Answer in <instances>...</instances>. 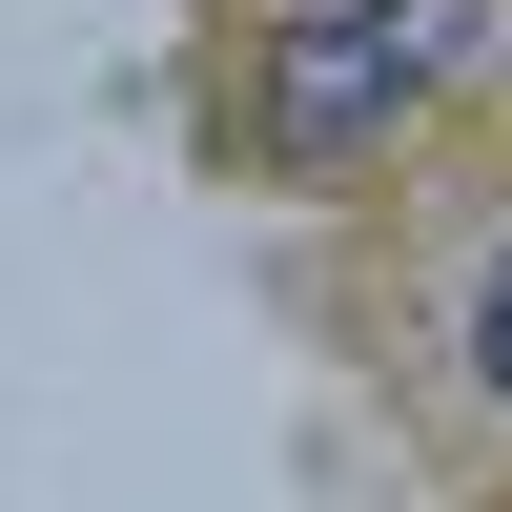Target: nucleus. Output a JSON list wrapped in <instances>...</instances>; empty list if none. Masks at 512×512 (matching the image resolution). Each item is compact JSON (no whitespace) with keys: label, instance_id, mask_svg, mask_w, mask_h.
<instances>
[{"label":"nucleus","instance_id":"obj_1","mask_svg":"<svg viewBox=\"0 0 512 512\" xmlns=\"http://www.w3.org/2000/svg\"><path fill=\"white\" fill-rule=\"evenodd\" d=\"M431 82H451V0H328V21H287V41H267L246 144H267L287 185H328V164H369Z\"/></svg>","mask_w":512,"mask_h":512},{"label":"nucleus","instance_id":"obj_2","mask_svg":"<svg viewBox=\"0 0 512 512\" xmlns=\"http://www.w3.org/2000/svg\"><path fill=\"white\" fill-rule=\"evenodd\" d=\"M472 390L512 410V246H492V287H472Z\"/></svg>","mask_w":512,"mask_h":512},{"label":"nucleus","instance_id":"obj_3","mask_svg":"<svg viewBox=\"0 0 512 512\" xmlns=\"http://www.w3.org/2000/svg\"><path fill=\"white\" fill-rule=\"evenodd\" d=\"M308 21H328V0H308Z\"/></svg>","mask_w":512,"mask_h":512}]
</instances>
